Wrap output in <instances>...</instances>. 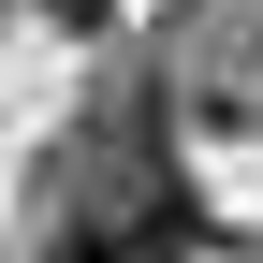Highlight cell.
Returning a JSON list of instances; mask_svg holds the SVG:
<instances>
[{
	"mask_svg": "<svg viewBox=\"0 0 263 263\" xmlns=\"http://www.w3.org/2000/svg\"><path fill=\"white\" fill-rule=\"evenodd\" d=\"M44 15H59V29H103V0H44Z\"/></svg>",
	"mask_w": 263,
	"mask_h": 263,
	"instance_id": "6da1fadb",
	"label": "cell"
}]
</instances>
